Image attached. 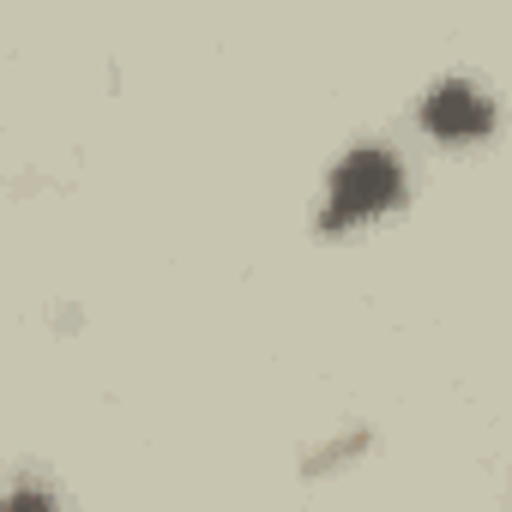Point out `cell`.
Returning a JSON list of instances; mask_svg holds the SVG:
<instances>
[{"label":"cell","mask_w":512,"mask_h":512,"mask_svg":"<svg viewBox=\"0 0 512 512\" xmlns=\"http://www.w3.org/2000/svg\"><path fill=\"white\" fill-rule=\"evenodd\" d=\"M404 175L386 151H350L332 175V205H326V223H350V217H374L398 199Z\"/></svg>","instance_id":"6da1fadb"},{"label":"cell","mask_w":512,"mask_h":512,"mask_svg":"<svg viewBox=\"0 0 512 512\" xmlns=\"http://www.w3.org/2000/svg\"><path fill=\"white\" fill-rule=\"evenodd\" d=\"M422 121H428L434 133L458 139V133H482V127L494 121V109H488V97H482V91H470L464 79H452V85L428 91V103H422Z\"/></svg>","instance_id":"7a4b0ae2"}]
</instances>
